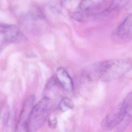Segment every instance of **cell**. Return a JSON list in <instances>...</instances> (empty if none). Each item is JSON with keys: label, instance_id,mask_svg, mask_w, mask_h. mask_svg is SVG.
Instances as JSON below:
<instances>
[{"label": "cell", "instance_id": "6da1fadb", "mask_svg": "<svg viewBox=\"0 0 132 132\" xmlns=\"http://www.w3.org/2000/svg\"><path fill=\"white\" fill-rule=\"evenodd\" d=\"M132 68L131 60L128 59L111 60L92 65L85 73L90 80L112 81L125 75Z\"/></svg>", "mask_w": 132, "mask_h": 132}, {"label": "cell", "instance_id": "5bb4252c", "mask_svg": "<svg viewBox=\"0 0 132 132\" xmlns=\"http://www.w3.org/2000/svg\"><path fill=\"white\" fill-rule=\"evenodd\" d=\"M48 124L50 128L52 129L55 128L57 126V118L53 116H50L49 118Z\"/></svg>", "mask_w": 132, "mask_h": 132}, {"label": "cell", "instance_id": "ba28073f", "mask_svg": "<svg viewBox=\"0 0 132 132\" xmlns=\"http://www.w3.org/2000/svg\"><path fill=\"white\" fill-rule=\"evenodd\" d=\"M47 7L51 13L58 15L63 10V0H50L47 4Z\"/></svg>", "mask_w": 132, "mask_h": 132}, {"label": "cell", "instance_id": "4fadbf2b", "mask_svg": "<svg viewBox=\"0 0 132 132\" xmlns=\"http://www.w3.org/2000/svg\"><path fill=\"white\" fill-rule=\"evenodd\" d=\"M84 16L83 13L80 11L74 12L71 14L72 18L77 22H81L83 21L85 17Z\"/></svg>", "mask_w": 132, "mask_h": 132}, {"label": "cell", "instance_id": "7a4b0ae2", "mask_svg": "<svg viewBox=\"0 0 132 132\" xmlns=\"http://www.w3.org/2000/svg\"><path fill=\"white\" fill-rule=\"evenodd\" d=\"M52 105V100L48 97H44L34 106L30 119V131H35L43 126Z\"/></svg>", "mask_w": 132, "mask_h": 132}, {"label": "cell", "instance_id": "9a60e30c", "mask_svg": "<svg viewBox=\"0 0 132 132\" xmlns=\"http://www.w3.org/2000/svg\"><path fill=\"white\" fill-rule=\"evenodd\" d=\"M125 8L126 10L129 11L132 9V0H129L125 6Z\"/></svg>", "mask_w": 132, "mask_h": 132}, {"label": "cell", "instance_id": "8fae6325", "mask_svg": "<svg viewBox=\"0 0 132 132\" xmlns=\"http://www.w3.org/2000/svg\"><path fill=\"white\" fill-rule=\"evenodd\" d=\"M123 0H112L109 6L100 14V16H106L114 11L120 5Z\"/></svg>", "mask_w": 132, "mask_h": 132}, {"label": "cell", "instance_id": "9c48e42d", "mask_svg": "<svg viewBox=\"0 0 132 132\" xmlns=\"http://www.w3.org/2000/svg\"><path fill=\"white\" fill-rule=\"evenodd\" d=\"M121 105L125 112L126 116L132 118V91L126 97Z\"/></svg>", "mask_w": 132, "mask_h": 132}, {"label": "cell", "instance_id": "3957f363", "mask_svg": "<svg viewBox=\"0 0 132 132\" xmlns=\"http://www.w3.org/2000/svg\"><path fill=\"white\" fill-rule=\"evenodd\" d=\"M113 41L118 44H124L132 40V13L129 14L113 31Z\"/></svg>", "mask_w": 132, "mask_h": 132}, {"label": "cell", "instance_id": "52a82bcc", "mask_svg": "<svg viewBox=\"0 0 132 132\" xmlns=\"http://www.w3.org/2000/svg\"><path fill=\"white\" fill-rule=\"evenodd\" d=\"M56 77L59 84L66 91L71 92L74 90V84L71 77L65 69L59 68L57 70Z\"/></svg>", "mask_w": 132, "mask_h": 132}, {"label": "cell", "instance_id": "5b68a950", "mask_svg": "<svg viewBox=\"0 0 132 132\" xmlns=\"http://www.w3.org/2000/svg\"><path fill=\"white\" fill-rule=\"evenodd\" d=\"M0 35L1 48L11 43L25 39L19 28L13 24L1 23Z\"/></svg>", "mask_w": 132, "mask_h": 132}, {"label": "cell", "instance_id": "30bf717a", "mask_svg": "<svg viewBox=\"0 0 132 132\" xmlns=\"http://www.w3.org/2000/svg\"><path fill=\"white\" fill-rule=\"evenodd\" d=\"M73 102L70 98L67 97L63 98L59 103V109L61 111L63 112L73 109Z\"/></svg>", "mask_w": 132, "mask_h": 132}, {"label": "cell", "instance_id": "2e32d148", "mask_svg": "<svg viewBox=\"0 0 132 132\" xmlns=\"http://www.w3.org/2000/svg\"><path fill=\"white\" fill-rule=\"evenodd\" d=\"M65 1H66V0H65Z\"/></svg>", "mask_w": 132, "mask_h": 132}, {"label": "cell", "instance_id": "277c9868", "mask_svg": "<svg viewBox=\"0 0 132 132\" xmlns=\"http://www.w3.org/2000/svg\"><path fill=\"white\" fill-rule=\"evenodd\" d=\"M35 97L30 95L26 99L19 118L15 132H29L30 131V119L34 108Z\"/></svg>", "mask_w": 132, "mask_h": 132}, {"label": "cell", "instance_id": "8992f818", "mask_svg": "<svg viewBox=\"0 0 132 132\" xmlns=\"http://www.w3.org/2000/svg\"><path fill=\"white\" fill-rule=\"evenodd\" d=\"M126 114L121 104L113 108L101 122L102 128L110 131L118 127L121 123Z\"/></svg>", "mask_w": 132, "mask_h": 132}, {"label": "cell", "instance_id": "7c38bea8", "mask_svg": "<svg viewBox=\"0 0 132 132\" xmlns=\"http://www.w3.org/2000/svg\"><path fill=\"white\" fill-rule=\"evenodd\" d=\"M30 16L33 20H39L44 18V15L42 12L37 7L33 9L30 12Z\"/></svg>", "mask_w": 132, "mask_h": 132}]
</instances>
